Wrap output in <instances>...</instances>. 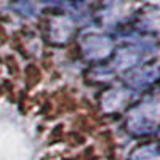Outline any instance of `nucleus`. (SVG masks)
I'll return each mask as SVG.
<instances>
[{
	"mask_svg": "<svg viewBox=\"0 0 160 160\" xmlns=\"http://www.w3.org/2000/svg\"><path fill=\"white\" fill-rule=\"evenodd\" d=\"M160 123V96L149 98L130 112L128 128L136 135H148Z\"/></svg>",
	"mask_w": 160,
	"mask_h": 160,
	"instance_id": "obj_1",
	"label": "nucleus"
},
{
	"mask_svg": "<svg viewBox=\"0 0 160 160\" xmlns=\"http://www.w3.org/2000/svg\"><path fill=\"white\" fill-rule=\"evenodd\" d=\"M82 47H83L85 55L90 59H99L111 53L112 42L108 37H102V35H90L82 40Z\"/></svg>",
	"mask_w": 160,
	"mask_h": 160,
	"instance_id": "obj_2",
	"label": "nucleus"
},
{
	"mask_svg": "<svg viewBox=\"0 0 160 160\" xmlns=\"http://www.w3.org/2000/svg\"><path fill=\"white\" fill-rule=\"evenodd\" d=\"M142 61V51L136 48H125L117 53L114 59V69L117 71H125L130 68H135Z\"/></svg>",
	"mask_w": 160,
	"mask_h": 160,
	"instance_id": "obj_3",
	"label": "nucleus"
},
{
	"mask_svg": "<svg viewBox=\"0 0 160 160\" xmlns=\"http://www.w3.org/2000/svg\"><path fill=\"white\" fill-rule=\"evenodd\" d=\"M158 77H160L158 68H146V69H141V71H136L135 74H131L127 78V82L133 88H142L146 85L155 82Z\"/></svg>",
	"mask_w": 160,
	"mask_h": 160,
	"instance_id": "obj_4",
	"label": "nucleus"
},
{
	"mask_svg": "<svg viewBox=\"0 0 160 160\" xmlns=\"http://www.w3.org/2000/svg\"><path fill=\"white\" fill-rule=\"evenodd\" d=\"M125 99H127V93L123 90H111L104 95L101 102L106 111H115L118 108H122Z\"/></svg>",
	"mask_w": 160,
	"mask_h": 160,
	"instance_id": "obj_5",
	"label": "nucleus"
},
{
	"mask_svg": "<svg viewBox=\"0 0 160 160\" xmlns=\"http://www.w3.org/2000/svg\"><path fill=\"white\" fill-rule=\"evenodd\" d=\"M131 160H160V146L148 144L131 154Z\"/></svg>",
	"mask_w": 160,
	"mask_h": 160,
	"instance_id": "obj_6",
	"label": "nucleus"
}]
</instances>
